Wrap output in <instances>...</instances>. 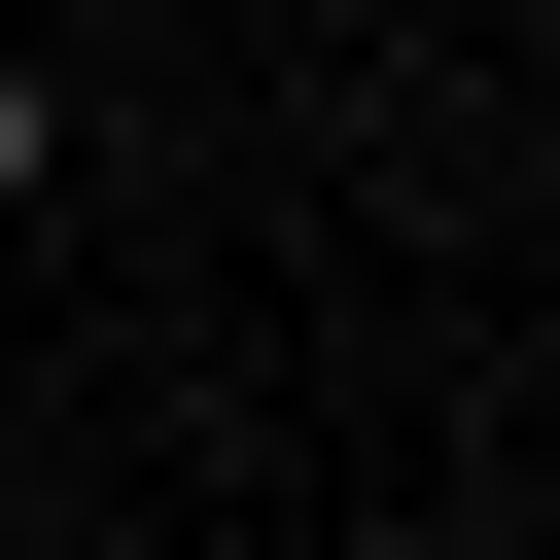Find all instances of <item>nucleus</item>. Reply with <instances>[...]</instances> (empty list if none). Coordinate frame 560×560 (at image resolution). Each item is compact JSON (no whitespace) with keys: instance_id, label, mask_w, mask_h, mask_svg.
I'll return each mask as SVG.
<instances>
[{"instance_id":"1","label":"nucleus","mask_w":560,"mask_h":560,"mask_svg":"<svg viewBox=\"0 0 560 560\" xmlns=\"http://www.w3.org/2000/svg\"><path fill=\"white\" fill-rule=\"evenodd\" d=\"M35 175H70V70H0V210H35Z\"/></svg>"}]
</instances>
